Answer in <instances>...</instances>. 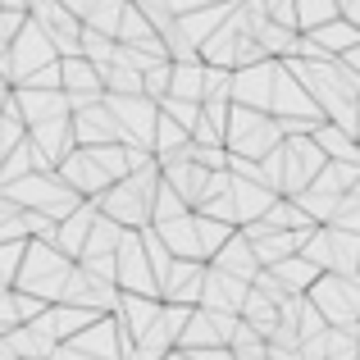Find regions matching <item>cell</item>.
<instances>
[{"instance_id":"cell-41","label":"cell","mask_w":360,"mask_h":360,"mask_svg":"<svg viewBox=\"0 0 360 360\" xmlns=\"http://www.w3.org/2000/svg\"><path fill=\"white\" fill-rule=\"evenodd\" d=\"M360 342L352 328H324V360H356Z\"/></svg>"},{"instance_id":"cell-39","label":"cell","mask_w":360,"mask_h":360,"mask_svg":"<svg viewBox=\"0 0 360 360\" xmlns=\"http://www.w3.org/2000/svg\"><path fill=\"white\" fill-rule=\"evenodd\" d=\"M123 5H128V0H96V9L82 18V27H91V32H101V37H115Z\"/></svg>"},{"instance_id":"cell-36","label":"cell","mask_w":360,"mask_h":360,"mask_svg":"<svg viewBox=\"0 0 360 360\" xmlns=\"http://www.w3.org/2000/svg\"><path fill=\"white\" fill-rule=\"evenodd\" d=\"M46 319H51L55 338L69 342L73 333H82V328H87L91 319H101V315H87V310H78V306H51V310H46Z\"/></svg>"},{"instance_id":"cell-12","label":"cell","mask_w":360,"mask_h":360,"mask_svg":"<svg viewBox=\"0 0 360 360\" xmlns=\"http://www.w3.org/2000/svg\"><path fill=\"white\" fill-rule=\"evenodd\" d=\"M5 51H9V69H14V87L27 78V73H37V69H46V64H55L51 41H46V32L32 23V18H23V27L14 32V41H9Z\"/></svg>"},{"instance_id":"cell-37","label":"cell","mask_w":360,"mask_h":360,"mask_svg":"<svg viewBox=\"0 0 360 360\" xmlns=\"http://www.w3.org/2000/svg\"><path fill=\"white\" fill-rule=\"evenodd\" d=\"M192 219H196V246H201V260H210V255L219 251V246L229 242L233 233H238V229H233V224H219V219H205V214H192Z\"/></svg>"},{"instance_id":"cell-8","label":"cell","mask_w":360,"mask_h":360,"mask_svg":"<svg viewBox=\"0 0 360 360\" xmlns=\"http://www.w3.org/2000/svg\"><path fill=\"white\" fill-rule=\"evenodd\" d=\"M27 18H32V23L46 32L55 60H73V55H78V32H82V23L60 5V0H37V5L27 9Z\"/></svg>"},{"instance_id":"cell-26","label":"cell","mask_w":360,"mask_h":360,"mask_svg":"<svg viewBox=\"0 0 360 360\" xmlns=\"http://www.w3.org/2000/svg\"><path fill=\"white\" fill-rule=\"evenodd\" d=\"M229 201H233V214H238V224H251V219H260V214L274 205V192H264L260 183L229 178Z\"/></svg>"},{"instance_id":"cell-14","label":"cell","mask_w":360,"mask_h":360,"mask_svg":"<svg viewBox=\"0 0 360 360\" xmlns=\"http://www.w3.org/2000/svg\"><path fill=\"white\" fill-rule=\"evenodd\" d=\"M23 137L32 141V150H37V160H41V169H46V174H55V165H60V160L73 150V128H69V115H64V119L32 123V128H23Z\"/></svg>"},{"instance_id":"cell-1","label":"cell","mask_w":360,"mask_h":360,"mask_svg":"<svg viewBox=\"0 0 360 360\" xmlns=\"http://www.w3.org/2000/svg\"><path fill=\"white\" fill-rule=\"evenodd\" d=\"M73 269V260L60 251L55 242H27L23 246V260H18V278H14V292H32L41 297L46 306L60 301V288H64V274Z\"/></svg>"},{"instance_id":"cell-49","label":"cell","mask_w":360,"mask_h":360,"mask_svg":"<svg viewBox=\"0 0 360 360\" xmlns=\"http://www.w3.org/2000/svg\"><path fill=\"white\" fill-rule=\"evenodd\" d=\"M23 9H0V46H9V41H14V32H18V27H23Z\"/></svg>"},{"instance_id":"cell-35","label":"cell","mask_w":360,"mask_h":360,"mask_svg":"<svg viewBox=\"0 0 360 360\" xmlns=\"http://www.w3.org/2000/svg\"><path fill=\"white\" fill-rule=\"evenodd\" d=\"M288 201L297 205V210L306 214L310 224H328V219H333V210H338V196H328V192H315V187H306V192L288 196Z\"/></svg>"},{"instance_id":"cell-2","label":"cell","mask_w":360,"mask_h":360,"mask_svg":"<svg viewBox=\"0 0 360 360\" xmlns=\"http://www.w3.org/2000/svg\"><path fill=\"white\" fill-rule=\"evenodd\" d=\"M278 128H274V115L264 110H246V105H233L229 110V123H224V150L229 155H242V160H260L278 146Z\"/></svg>"},{"instance_id":"cell-59","label":"cell","mask_w":360,"mask_h":360,"mask_svg":"<svg viewBox=\"0 0 360 360\" xmlns=\"http://www.w3.org/2000/svg\"><path fill=\"white\" fill-rule=\"evenodd\" d=\"M356 360H360V356H356Z\"/></svg>"},{"instance_id":"cell-7","label":"cell","mask_w":360,"mask_h":360,"mask_svg":"<svg viewBox=\"0 0 360 360\" xmlns=\"http://www.w3.org/2000/svg\"><path fill=\"white\" fill-rule=\"evenodd\" d=\"M55 178H60V183L69 187V192L78 196V201H96V196L105 192V187H115V178H110L105 169H101L96 160H91V150H87V146H73L69 155H64L60 165H55Z\"/></svg>"},{"instance_id":"cell-38","label":"cell","mask_w":360,"mask_h":360,"mask_svg":"<svg viewBox=\"0 0 360 360\" xmlns=\"http://www.w3.org/2000/svg\"><path fill=\"white\" fill-rule=\"evenodd\" d=\"M292 14H297V32H310L319 23H333L338 5L333 0H292Z\"/></svg>"},{"instance_id":"cell-20","label":"cell","mask_w":360,"mask_h":360,"mask_svg":"<svg viewBox=\"0 0 360 360\" xmlns=\"http://www.w3.org/2000/svg\"><path fill=\"white\" fill-rule=\"evenodd\" d=\"M251 283L233 278V274H219L205 264V278H201V310H229V315H238L242 310V297Z\"/></svg>"},{"instance_id":"cell-6","label":"cell","mask_w":360,"mask_h":360,"mask_svg":"<svg viewBox=\"0 0 360 360\" xmlns=\"http://www.w3.org/2000/svg\"><path fill=\"white\" fill-rule=\"evenodd\" d=\"M278 150H283V192L278 196L306 192V187L315 183V174L324 169V150H319L310 137H283Z\"/></svg>"},{"instance_id":"cell-21","label":"cell","mask_w":360,"mask_h":360,"mask_svg":"<svg viewBox=\"0 0 360 360\" xmlns=\"http://www.w3.org/2000/svg\"><path fill=\"white\" fill-rule=\"evenodd\" d=\"M205 264H210V269H219V274H233V278H242V283H251L255 274H260L255 251H251V242H242V233H233V238L224 242Z\"/></svg>"},{"instance_id":"cell-56","label":"cell","mask_w":360,"mask_h":360,"mask_svg":"<svg viewBox=\"0 0 360 360\" xmlns=\"http://www.w3.org/2000/svg\"><path fill=\"white\" fill-rule=\"evenodd\" d=\"M165 360H192V356H187V352H178V347H174V352H169Z\"/></svg>"},{"instance_id":"cell-24","label":"cell","mask_w":360,"mask_h":360,"mask_svg":"<svg viewBox=\"0 0 360 360\" xmlns=\"http://www.w3.org/2000/svg\"><path fill=\"white\" fill-rule=\"evenodd\" d=\"M91 224H96V205L82 201L73 214H64V219L55 224V246H60V251L69 255V260H78V251H82V242H87Z\"/></svg>"},{"instance_id":"cell-43","label":"cell","mask_w":360,"mask_h":360,"mask_svg":"<svg viewBox=\"0 0 360 360\" xmlns=\"http://www.w3.org/2000/svg\"><path fill=\"white\" fill-rule=\"evenodd\" d=\"M324 229H342V233H360V192H347L338 196V210Z\"/></svg>"},{"instance_id":"cell-40","label":"cell","mask_w":360,"mask_h":360,"mask_svg":"<svg viewBox=\"0 0 360 360\" xmlns=\"http://www.w3.org/2000/svg\"><path fill=\"white\" fill-rule=\"evenodd\" d=\"M178 214H192V210L183 205V196H178L174 187L160 183L155 187V201H150V224H169V219H178Z\"/></svg>"},{"instance_id":"cell-44","label":"cell","mask_w":360,"mask_h":360,"mask_svg":"<svg viewBox=\"0 0 360 360\" xmlns=\"http://www.w3.org/2000/svg\"><path fill=\"white\" fill-rule=\"evenodd\" d=\"M23 141V123H18V115H14V105L5 101V110H0V165H5V155Z\"/></svg>"},{"instance_id":"cell-33","label":"cell","mask_w":360,"mask_h":360,"mask_svg":"<svg viewBox=\"0 0 360 360\" xmlns=\"http://www.w3.org/2000/svg\"><path fill=\"white\" fill-rule=\"evenodd\" d=\"M360 183V165H342V160H324V169L315 174V192H328V196H347L352 187Z\"/></svg>"},{"instance_id":"cell-22","label":"cell","mask_w":360,"mask_h":360,"mask_svg":"<svg viewBox=\"0 0 360 360\" xmlns=\"http://www.w3.org/2000/svg\"><path fill=\"white\" fill-rule=\"evenodd\" d=\"M115 319L119 328L137 342L141 333H146L150 324L160 319V297H128V292H119V306H115Z\"/></svg>"},{"instance_id":"cell-27","label":"cell","mask_w":360,"mask_h":360,"mask_svg":"<svg viewBox=\"0 0 360 360\" xmlns=\"http://www.w3.org/2000/svg\"><path fill=\"white\" fill-rule=\"evenodd\" d=\"M301 238H306V233H292V229H269L264 238H255V242H251L255 264H260V269H269V264H278V260H288V255H297Z\"/></svg>"},{"instance_id":"cell-10","label":"cell","mask_w":360,"mask_h":360,"mask_svg":"<svg viewBox=\"0 0 360 360\" xmlns=\"http://www.w3.org/2000/svg\"><path fill=\"white\" fill-rule=\"evenodd\" d=\"M69 347H73V352H82V356H91V360H123V356L132 352V338L119 328L115 315H101V319H91L82 333H73Z\"/></svg>"},{"instance_id":"cell-11","label":"cell","mask_w":360,"mask_h":360,"mask_svg":"<svg viewBox=\"0 0 360 360\" xmlns=\"http://www.w3.org/2000/svg\"><path fill=\"white\" fill-rule=\"evenodd\" d=\"M91 205H96V210L105 214V219H115L119 229H132V233L150 224V201H146V196H141L137 187L128 183V178H119L115 187H105V192H101Z\"/></svg>"},{"instance_id":"cell-25","label":"cell","mask_w":360,"mask_h":360,"mask_svg":"<svg viewBox=\"0 0 360 360\" xmlns=\"http://www.w3.org/2000/svg\"><path fill=\"white\" fill-rule=\"evenodd\" d=\"M328 274H338V278H360V233L328 229Z\"/></svg>"},{"instance_id":"cell-45","label":"cell","mask_w":360,"mask_h":360,"mask_svg":"<svg viewBox=\"0 0 360 360\" xmlns=\"http://www.w3.org/2000/svg\"><path fill=\"white\" fill-rule=\"evenodd\" d=\"M23 246L27 242H5V246H0V288H14L18 260H23Z\"/></svg>"},{"instance_id":"cell-23","label":"cell","mask_w":360,"mask_h":360,"mask_svg":"<svg viewBox=\"0 0 360 360\" xmlns=\"http://www.w3.org/2000/svg\"><path fill=\"white\" fill-rule=\"evenodd\" d=\"M155 229V238L165 242V251L174 255V260H201V246H196V219L192 214H178V219L169 224H150Z\"/></svg>"},{"instance_id":"cell-29","label":"cell","mask_w":360,"mask_h":360,"mask_svg":"<svg viewBox=\"0 0 360 360\" xmlns=\"http://www.w3.org/2000/svg\"><path fill=\"white\" fill-rule=\"evenodd\" d=\"M60 91H64V96H73V91L105 96V91H101V69H96V64H87L82 55H73V60H60Z\"/></svg>"},{"instance_id":"cell-28","label":"cell","mask_w":360,"mask_h":360,"mask_svg":"<svg viewBox=\"0 0 360 360\" xmlns=\"http://www.w3.org/2000/svg\"><path fill=\"white\" fill-rule=\"evenodd\" d=\"M310 141H315V146L324 150V160H342V165H360V141H356V137H347L342 128H333V123H315Z\"/></svg>"},{"instance_id":"cell-52","label":"cell","mask_w":360,"mask_h":360,"mask_svg":"<svg viewBox=\"0 0 360 360\" xmlns=\"http://www.w3.org/2000/svg\"><path fill=\"white\" fill-rule=\"evenodd\" d=\"M187 356H192V360H238V356L229 352V347H210V352H187Z\"/></svg>"},{"instance_id":"cell-3","label":"cell","mask_w":360,"mask_h":360,"mask_svg":"<svg viewBox=\"0 0 360 360\" xmlns=\"http://www.w3.org/2000/svg\"><path fill=\"white\" fill-rule=\"evenodd\" d=\"M306 301L319 310L328 328H352L360 319V278H338V274H319L306 288Z\"/></svg>"},{"instance_id":"cell-57","label":"cell","mask_w":360,"mask_h":360,"mask_svg":"<svg viewBox=\"0 0 360 360\" xmlns=\"http://www.w3.org/2000/svg\"><path fill=\"white\" fill-rule=\"evenodd\" d=\"M0 360H14V352L5 347V338H0Z\"/></svg>"},{"instance_id":"cell-54","label":"cell","mask_w":360,"mask_h":360,"mask_svg":"<svg viewBox=\"0 0 360 360\" xmlns=\"http://www.w3.org/2000/svg\"><path fill=\"white\" fill-rule=\"evenodd\" d=\"M14 214H23V210H18V205L9 201L5 192H0V224H9V219H14Z\"/></svg>"},{"instance_id":"cell-42","label":"cell","mask_w":360,"mask_h":360,"mask_svg":"<svg viewBox=\"0 0 360 360\" xmlns=\"http://www.w3.org/2000/svg\"><path fill=\"white\" fill-rule=\"evenodd\" d=\"M155 105H160V115H169L178 128L187 132V137H192V128L201 123V105H196V101H174V96H165V101H155Z\"/></svg>"},{"instance_id":"cell-9","label":"cell","mask_w":360,"mask_h":360,"mask_svg":"<svg viewBox=\"0 0 360 360\" xmlns=\"http://www.w3.org/2000/svg\"><path fill=\"white\" fill-rule=\"evenodd\" d=\"M105 110L119 123L123 146H146L150 150V132H155V101L146 96H105Z\"/></svg>"},{"instance_id":"cell-32","label":"cell","mask_w":360,"mask_h":360,"mask_svg":"<svg viewBox=\"0 0 360 360\" xmlns=\"http://www.w3.org/2000/svg\"><path fill=\"white\" fill-rule=\"evenodd\" d=\"M201 78H205L201 60L169 64V96H174V101H196V105H201Z\"/></svg>"},{"instance_id":"cell-50","label":"cell","mask_w":360,"mask_h":360,"mask_svg":"<svg viewBox=\"0 0 360 360\" xmlns=\"http://www.w3.org/2000/svg\"><path fill=\"white\" fill-rule=\"evenodd\" d=\"M338 5V18H347L352 27H360V0H333Z\"/></svg>"},{"instance_id":"cell-17","label":"cell","mask_w":360,"mask_h":360,"mask_svg":"<svg viewBox=\"0 0 360 360\" xmlns=\"http://www.w3.org/2000/svg\"><path fill=\"white\" fill-rule=\"evenodd\" d=\"M201 278H205V260H174L160 283V301L169 306H201Z\"/></svg>"},{"instance_id":"cell-47","label":"cell","mask_w":360,"mask_h":360,"mask_svg":"<svg viewBox=\"0 0 360 360\" xmlns=\"http://www.w3.org/2000/svg\"><path fill=\"white\" fill-rule=\"evenodd\" d=\"M14 310H18V324H27V319L46 315V301L32 297V292H14Z\"/></svg>"},{"instance_id":"cell-51","label":"cell","mask_w":360,"mask_h":360,"mask_svg":"<svg viewBox=\"0 0 360 360\" xmlns=\"http://www.w3.org/2000/svg\"><path fill=\"white\" fill-rule=\"evenodd\" d=\"M60 5H64V9H69V14H73V18L82 23V18H87L91 9H96V0H60Z\"/></svg>"},{"instance_id":"cell-48","label":"cell","mask_w":360,"mask_h":360,"mask_svg":"<svg viewBox=\"0 0 360 360\" xmlns=\"http://www.w3.org/2000/svg\"><path fill=\"white\" fill-rule=\"evenodd\" d=\"M18 328V310H14V288H0V338Z\"/></svg>"},{"instance_id":"cell-31","label":"cell","mask_w":360,"mask_h":360,"mask_svg":"<svg viewBox=\"0 0 360 360\" xmlns=\"http://www.w3.org/2000/svg\"><path fill=\"white\" fill-rule=\"evenodd\" d=\"M119 238H123V229H119L115 219H105V214L96 210V224H91L87 242H82V251H78V264H82V260H101V255H115Z\"/></svg>"},{"instance_id":"cell-30","label":"cell","mask_w":360,"mask_h":360,"mask_svg":"<svg viewBox=\"0 0 360 360\" xmlns=\"http://www.w3.org/2000/svg\"><path fill=\"white\" fill-rule=\"evenodd\" d=\"M269 274H274V283H278L288 297H306V288L319 278V269H315V264H306L301 255H288V260L269 264Z\"/></svg>"},{"instance_id":"cell-53","label":"cell","mask_w":360,"mask_h":360,"mask_svg":"<svg viewBox=\"0 0 360 360\" xmlns=\"http://www.w3.org/2000/svg\"><path fill=\"white\" fill-rule=\"evenodd\" d=\"M46 360H91V356H82V352H73L69 342H60V347H55V352L46 356Z\"/></svg>"},{"instance_id":"cell-58","label":"cell","mask_w":360,"mask_h":360,"mask_svg":"<svg viewBox=\"0 0 360 360\" xmlns=\"http://www.w3.org/2000/svg\"><path fill=\"white\" fill-rule=\"evenodd\" d=\"M32 5H37V0H23V14H27V9H32Z\"/></svg>"},{"instance_id":"cell-55","label":"cell","mask_w":360,"mask_h":360,"mask_svg":"<svg viewBox=\"0 0 360 360\" xmlns=\"http://www.w3.org/2000/svg\"><path fill=\"white\" fill-rule=\"evenodd\" d=\"M342 64H347V69H352V73H356V78H360V41H356V46H352V51H347V55H342Z\"/></svg>"},{"instance_id":"cell-18","label":"cell","mask_w":360,"mask_h":360,"mask_svg":"<svg viewBox=\"0 0 360 360\" xmlns=\"http://www.w3.org/2000/svg\"><path fill=\"white\" fill-rule=\"evenodd\" d=\"M69 128H73V146H105V141H119V146H123L119 123H115V115L105 110V96H101L96 105L69 115Z\"/></svg>"},{"instance_id":"cell-34","label":"cell","mask_w":360,"mask_h":360,"mask_svg":"<svg viewBox=\"0 0 360 360\" xmlns=\"http://www.w3.org/2000/svg\"><path fill=\"white\" fill-rule=\"evenodd\" d=\"M23 174H46L41 169V160H37V150H32V141H18L14 150L5 155V165H0V183H14V178H23Z\"/></svg>"},{"instance_id":"cell-5","label":"cell","mask_w":360,"mask_h":360,"mask_svg":"<svg viewBox=\"0 0 360 360\" xmlns=\"http://www.w3.org/2000/svg\"><path fill=\"white\" fill-rule=\"evenodd\" d=\"M137 233L123 229V238L115 246V288L128 292V297H160L155 274H150V264H146V251H141V238H137Z\"/></svg>"},{"instance_id":"cell-15","label":"cell","mask_w":360,"mask_h":360,"mask_svg":"<svg viewBox=\"0 0 360 360\" xmlns=\"http://www.w3.org/2000/svg\"><path fill=\"white\" fill-rule=\"evenodd\" d=\"M46 310H51V306H46ZM5 347L14 352V360H46L55 347H60V338H55L51 319L37 315V319H27V324L9 328V333H5Z\"/></svg>"},{"instance_id":"cell-46","label":"cell","mask_w":360,"mask_h":360,"mask_svg":"<svg viewBox=\"0 0 360 360\" xmlns=\"http://www.w3.org/2000/svg\"><path fill=\"white\" fill-rule=\"evenodd\" d=\"M18 87H37V91H60V60L55 64H46V69H37V73H27Z\"/></svg>"},{"instance_id":"cell-16","label":"cell","mask_w":360,"mask_h":360,"mask_svg":"<svg viewBox=\"0 0 360 360\" xmlns=\"http://www.w3.org/2000/svg\"><path fill=\"white\" fill-rule=\"evenodd\" d=\"M9 105H14V115H18V123H23V128L69 115V105H64V91H37V87H9Z\"/></svg>"},{"instance_id":"cell-4","label":"cell","mask_w":360,"mask_h":360,"mask_svg":"<svg viewBox=\"0 0 360 360\" xmlns=\"http://www.w3.org/2000/svg\"><path fill=\"white\" fill-rule=\"evenodd\" d=\"M55 306H78V310H87V315H115L119 288L110 278L87 274L82 264H73V269L64 274V288H60V301H55Z\"/></svg>"},{"instance_id":"cell-13","label":"cell","mask_w":360,"mask_h":360,"mask_svg":"<svg viewBox=\"0 0 360 360\" xmlns=\"http://www.w3.org/2000/svg\"><path fill=\"white\" fill-rule=\"evenodd\" d=\"M274 73H278V60H260V64H246V69H233V78H229V101H233V105L264 110V115H269Z\"/></svg>"},{"instance_id":"cell-19","label":"cell","mask_w":360,"mask_h":360,"mask_svg":"<svg viewBox=\"0 0 360 360\" xmlns=\"http://www.w3.org/2000/svg\"><path fill=\"white\" fill-rule=\"evenodd\" d=\"M269 115H274V119H319V110L310 105V96L301 91V82L288 73V64H278V73H274Z\"/></svg>"}]
</instances>
